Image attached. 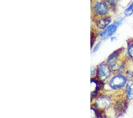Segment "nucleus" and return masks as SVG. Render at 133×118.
Instances as JSON below:
<instances>
[{
    "mask_svg": "<svg viewBox=\"0 0 133 118\" xmlns=\"http://www.w3.org/2000/svg\"><path fill=\"white\" fill-rule=\"evenodd\" d=\"M127 82L128 80L125 75L115 73L109 79L108 86L109 88L114 91H120L124 90Z\"/></svg>",
    "mask_w": 133,
    "mask_h": 118,
    "instance_id": "nucleus-1",
    "label": "nucleus"
},
{
    "mask_svg": "<svg viewBox=\"0 0 133 118\" xmlns=\"http://www.w3.org/2000/svg\"><path fill=\"white\" fill-rule=\"evenodd\" d=\"M124 19L122 18L117 19L112 23L109 25L107 28L101 32L99 36L103 40H107L114 36L118 27L122 25Z\"/></svg>",
    "mask_w": 133,
    "mask_h": 118,
    "instance_id": "nucleus-2",
    "label": "nucleus"
},
{
    "mask_svg": "<svg viewBox=\"0 0 133 118\" xmlns=\"http://www.w3.org/2000/svg\"><path fill=\"white\" fill-rule=\"evenodd\" d=\"M96 76L98 80L104 82L109 79L112 76V71L110 67L107 63V62H102L98 66L96 69Z\"/></svg>",
    "mask_w": 133,
    "mask_h": 118,
    "instance_id": "nucleus-3",
    "label": "nucleus"
},
{
    "mask_svg": "<svg viewBox=\"0 0 133 118\" xmlns=\"http://www.w3.org/2000/svg\"><path fill=\"white\" fill-rule=\"evenodd\" d=\"M112 104L111 97L108 95H102L96 98L95 105V108L103 111L109 109Z\"/></svg>",
    "mask_w": 133,
    "mask_h": 118,
    "instance_id": "nucleus-4",
    "label": "nucleus"
},
{
    "mask_svg": "<svg viewBox=\"0 0 133 118\" xmlns=\"http://www.w3.org/2000/svg\"><path fill=\"white\" fill-rule=\"evenodd\" d=\"M94 11L97 14L102 17L107 16L109 13V5L107 3L104 1L97 2L94 6Z\"/></svg>",
    "mask_w": 133,
    "mask_h": 118,
    "instance_id": "nucleus-5",
    "label": "nucleus"
},
{
    "mask_svg": "<svg viewBox=\"0 0 133 118\" xmlns=\"http://www.w3.org/2000/svg\"><path fill=\"white\" fill-rule=\"evenodd\" d=\"M123 91L125 98L128 102L133 100V80L128 81Z\"/></svg>",
    "mask_w": 133,
    "mask_h": 118,
    "instance_id": "nucleus-6",
    "label": "nucleus"
},
{
    "mask_svg": "<svg viewBox=\"0 0 133 118\" xmlns=\"http://www.w3.org/2000/svg\"><path fill=\"white\" fill-rule=\"evenodd\" d=\"M111 22V19L110 17L104 16L102 17L96 21V26L101 30H104L110 25Z\"/></svg>",
    "mask_w": 133,
    "mask_h": 118,
    "instance_id": "nucleus-7",
    "label": "nucleus"
},
{
    "mask_svg": "<svg viewBox=\"0 0 133 118\" xmlns=\"http://www.w3.org/2000/svg\"><path fill=\"white\" fill-rule=\"evenodd\" d=\"M102 82L100 81H98L96 79H94L92 78L91 80V95L92 97H94L96 95L98 92L101 89L100 83Z\"/></svg>",
    "mask_w": 133,
    "mask_h": 118,
    "instance_id": "nucleus-8",
    "label": "nucleus"
},
{
    "mask_svg": "<svg viewBox=\"0 0 133 118\" xmlns=\"http://www.w3.org/2000/svg\"><path fill=\"white\" fill-rule=\"evenodd\" d=\"M126 57L128 60L133 62V40H129L126 50Z\"/></svg>",
    "mask_w": 133,
    "mask_h": 118,
    "instance_id": "nucleus-9",
    "label": "nucleus"
},
{
    "mask_svg": "<svg viewBox=\"0 0 133 118\" xmlns=\"http://www.w3.org/2000/svg\"><path fill=\"white\" fill-rule=\"evenodd\" d=\"M133 14V1L130 4V5L126 8L124 12V15L126 17L131 16Z\"/></svg>",
    "mask_w": 133,
    "mask_h": 118,
    "instance_id": "nucleus-10",
    "label": "nucleus"
},
{
    "mask_svg": "<svg viewBox=\"0 0 133 118\" xmlns=\"http://www.w3.org/2000/svg\"><path fill=\"white\" fill-rule=\"evenodd\" d=\"M118 1L119 0H107V3L111 8H114L116 7Z\"/></svg>",
    "mask_w": 133,
    "mask_h": 118,
    "instance_id": "nucleus-11",
    "label": "nucleus"
},
{
    "mask_svg": "<svg viewBox=\"0 0 133 118\" xmlns=\"http://www.w3.org/2000/svg\"><path fill=\"white\" fill-rule=\"evenodd\" d=\"M100 44H101V42H99V43H98V44H97L96 45L95 48H94V52H95V51H96L98 50V49H99V47H100Z\"/></svg>",
    "mask_w": 133,
    "mask_h": 118,
    "instance_id": "nucleus-12",
    "label": "nucleus"
},
{
    "mask_svg": "<svg viewBox=\"0 0 133 118\" xmlns=\"http://www.w3.org/2000/svg\"><path fill=\"white\" fill-rule=\"evenodd\" d=\"M132 40H133V38H132Z\"/></svg>",
    "mask_w": 133,
    "mask_h": 118,
    "instance_id": "nucleus-13",
    "label": "nucleus"
}]
</instances>
